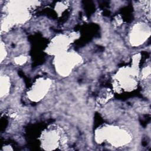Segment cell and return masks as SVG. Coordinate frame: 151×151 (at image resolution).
<instances>
[{
    "mask_svg": "<svg viewBox=\"0 0 151 151\" xmlns=\"http://www.w3.org/2000/svg\"><path fill=\"white\" fill-rule=\"evenodd\" d=\"M131 139L127 130L118 126H103L96 131V139L98 142L106 140L114 147L123 146L129 143Z\"/></svg>",
    "mask_w": 151,
    "mask_h": 151,
    "instance_id": "obj_1",
    "label": "cell"
},
{
    "mask_svg": "<svg viewBox=\"0 0 151 151\" xmlns=\"http://www.w3.org/2000/svg\"><path fill=\"white\" fill-rule=\"evenodd\" d=\"M32 2V1L9 2L7 6L9 14L5 18L4 22H2V25L4 24L5 29L11 28L14 24L25 22L29 18L28 8Z\"/></svg>",
    "mask_w": 151,
    "mask_h": 151,
    "instance_id": "obj_2",
    "label": "cell"
},
{
    "mask_svg": "<svg viewBox=\"0 0 151 151\" xmlns=\"http://www.w3.org/2000/svg\"><path fill=\"white\" fill-rule=\"evenodd\" d=\"M81 62V58L77 54L66 51L56 55L55 67L56 71L60 76H67Z\"/></svg>",
    "mask_w": 151,
    "mask_h": 151,
    "instance_id": "obj_3",
    "label": "cell"
},
{
    "mask_svg": "<svg viewBox=\"0 0 151 151\" xmlns=\"http://www.w3.org/2000/svg\"><path fill=\"white\" fill-rule=\"evenodd\" d=\"M64 136L59 128L51 127L41 135V146L46 150H54L64 143Z\"/></svg>",
    "mask_w": 151,
    "mask_h": 151,
    "instance_id": "obj_4",
    "label": "cell"
},
{
    "mask_svg": "<svg viewBox=\"0 0 151 151\" xmlns=\"http://www.w3.org/2000/svg\"><path fill=\"white\" fill-rule=\"evenodd\" d=\"M116 76L117 84L126 91L133 90L137 85V74L134 69L129 67L123 68Z\"/></svg>",
    "mask_w": 151,
    "mask_h": 151,
    "instance_id": "obj_5",
    "label": "cell"
},
{
    "mask_svg": "<svg viewBox=\"0 0 151 151\" xmlns=\"http://www.w3.org/2000/svg\"><path fill=\"white\" fill-rule=\"evenodd\" d=\"M51 86V81L48 78H40L36 80L28 92L29 99L34 101L41 100L48 93Z\"/></svg>",
    "mask_w": 151,
    "mask_h": 151,
    "instance_id": "obj_6",
    "label": "cell"
},
{
    "mask_svg": "<svg viewBox=\"0 0 151 151\" xmlns=\"http://www.w3.org/2000/svg\"><path fill=\"white\" fill-rule=\"evenodd\" d=\"M150 32V28L146 23H137L133 27L130 32V42L134 46L140 45L149 37Z\"/></svg>",
    "mask_w": 151,
    "mask_h": 151,
    "instance_id": "obj_7",
    "label": "cell"
},
{
    "mask_svg": "<svg viewBox=\"0 0 151 151\" xmlns=\"http://www.w3.org/2000/svg\"><path fill=\"white\" fill-rule=\"evenodd\" d=\"M70 44V39L69 37L64 35H59L51 40L47 50L48 52L58 55L66 52L67 48Z\"/></svg>",
    "mask_w": 151,
    "mask_h": 151,
    "instance_id": "obj_8",
    "label": "cell"
},
{
    "mask_svg": "<svg viewBox=\"0 0 151 151\" xmlns=\"http://www.w3.org/2000/svg\"><path fill=\"white\" fill-rule=\"evenodd\" d=\"M10 89V80L8 76H1V97H2L8 94Z\"/></svg>",
    "mask_w": 151,
    "mask_h": 151,
    "instance_id": "obj_9",
    "label": "cell"
},
{
    "mask_svg": "<svg viewBox=\"0 0 151 151\" xmlns=\"http://www.w3.org/2000/svg\"><path fill=\"white\" fill-rule=\"evenodd\" d=\"M27 60V57L24 56V55H21V56H18L15 58V62L18 65H22L26 62Z\"/></svg>",
    "mask_w": 151,
    "mask_h": 151,
    "instance_id": "obj_10",
    "label": "cell"
},
{
    "mask_svg": "<svg viewBox=\"0 0 151 151\" xmlns=\"http://www.w3.org/2000/svg\"><path fill=\"white\" fill-rule=\"evenodd\" d=\"M6 51L5 50V48L3 47V44L2 43L1 45V61L6 57Z\"/></svg>",
    "mask_w": 151,
    "mask_h": 151,
    "instance_id": "obj_11",
    "label": "cell"
}]
</instances>
